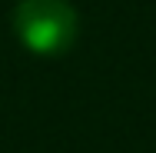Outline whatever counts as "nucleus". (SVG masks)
I'll use <instances>...</instances> for the list:
<instances>
[{
    "instance_id": "1",
    "label": "nucleus",
    "mask_w": 156,
    "mask_h": 153,
    "mask_svg": "<svg viewBox=\"0 0 156 153\" xmlns=\"http://www.w3.org/2000/svg\"><path fill=\"white\" fill-rule=\"evenodd\" d=\"M13 33L37 57H60L76 43L80 13L70 0H20L13 10Z\"/></svg>"
}]
</instances>
